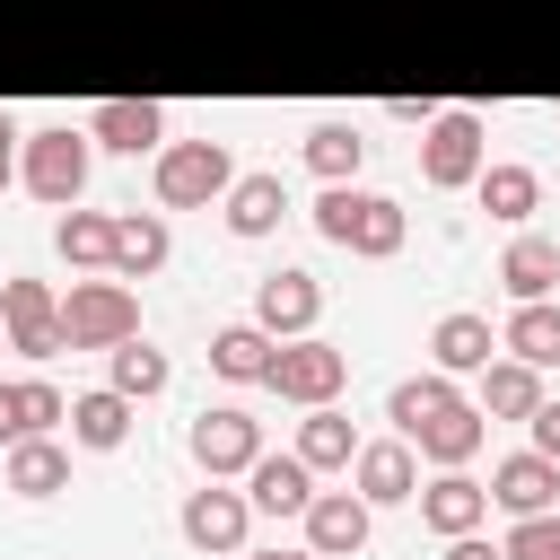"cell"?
Listing matches in <instances>:
<instances>
[{
	"label": "cell",
	"instance_id": "obj_37",
	"mask_svg": "<svg viewBox=\"0 0 560 560\" xmlns=\"http://www.w3.org/2000/svg\"><path fill=\"white\" fill-rule=\"evenodd\" d=\"M9 184H18V114L0 105V192H9Z\"/></svg>",
	"mask_w": 560,
	"mask_h": 560
},
{
	"label": "cell",
	"instance_id": "obj_16",
	"mask_svg": "<svg viewBox=\"0 0 560 560\" xmlns=\"http://www.w3.org/2000/svg\"><path fill=\"white\" fill-rule=\"evenodd\" d=\"M61 420H70V394H61L52 376H0V446L44 438V429H61Z\"/></svg>",
	"mask_w": 560,
	"mask_h": 560
},
{
	"label": "cell",
	"instance_id": "obj_35",
	"mask_svg": "<svg viewBox=\"0 0 560 560\" xmlns=\"http://www.w3.org/2000/svg\"><path fill=\"white\" fill-rule=\"evenodd\" d=\"M525 429H534V455H551V464H560V394H542V402L525 411Z\"/></svg>",
	"mask_w": 560,
	"mask_h": 560
},
{
	"label": "cell",
	"instance_id": "obj_36",
	"mask_svg": "<svg viewBox=\"0 0 560 560\" xmlns=\"http://www.w3.org/2000/svg\"><path fill=\"white\" fill-rule=\"evenodd\" d=\"M446 560H508V551H499V542L472 525V534H446Z\"/></svg>",
	"mask_w": 560,
	"mask_h": 560
},
{
	"label": "cell",
	"instance_id": "obj_39",
	"mask_svg": "<svg viewBox=\"0 0 560 560\" xmlns=\"http://www.w3.org/2000/svg\"><path fill=\"white\" fill-rule=\"evenodd\" d=\"M0 350H9V332H0Z\"/></svg>",
	"mask_w": 560,
	"mask_h": 560
},
{
	"label": "cell",
	"instance_id": "obj_8",
	"mask_svg": "<svg viewBox=\"0 0 560 560\" xmlns=\"http://www.w3.org/2000/svg\"><path fill=\"white\" fill-rule=\"evenodd\" d=\"M184 446H192V464H201L210 481H245V464L262 455V420L236 411V402H210V411L184 429Z\"/></svg>",
	"mask_w": 560,
	"mask_h": 560
},
{
	"label": "cell",
	"instance_id": "obj_21",
	"mask_svg": "<svg viewBox=\"0 0 560 560\" xmlns=\"http://www.w3.org/2000/svg\"><path fill=\"white\" fill-rule=\"evenodd\" d=\"M131 394H114V385H88V394H70V446H88V455H114L122 438H131Z\"/></svg>",
	"mask_w": 560,
	"mask_h": 560
},
{
	"label": "cell",
	"instance_id": "obj_23",
	"mask_svg": "<svg viewBox=\"0 0 560 560\" xmlns=\"http://www.w3.org/2000/svg\"><path fill=\"white\" fill-rule=\"evenodd\" d=\"M499 350L525 368H560V298H516L499 324Z\"/></svg>",
	"mask_w": 560,
	"mask_h": 560
},
{
	"label": "cell",
	"instance_id": "obj_3",
	"mask_svg": "<svg viewBox=\"0 0 560 560\" xmlns=\"http://www.w3.org/2000/svg\"><path fill=\"white\" fill-rule=\"evenodd\" d=\"M131 332H140L131 280H114V271L70 280V298H61V341H70V350H114V341H131Z\"/></svg>",
	"mask_w": 560,
	"mask_h": 560
},
{
	"label": "cell",
	"instance_id": "obj_6",
	"mask_svg": "<svg viewBox=\"0 0 560 560\" xmlns=\"http://www.w3.org/2000/svg\"><path fill=\"white\" fill-rule=\"evenodd\" d=\"M280 402H298V411H315V402H332L341 385H350V350H332L324 332H289L280 350H271V376H262Z\"/></svg>",
	"mask_w": 560,
	"mask_h": 560
},
{
	"label": "cell",
	"instance_id": "obj_22",
	"mask_svg": "<svg viewBox=\"0 0 560 560\" xmlns=\"http://www.w3.org/2000/svg\"><path fill=\"white\" fill-rule=\"evenodd\" d=\"M9 464H0V481L18 490V499H52V490H70V446L44 429V438H18V446H0Z\"/></svg>",
	"mask_w": 560,
	"mask_h": 560
},
{
	"label": "cell",
	"instance_id": "obj_1",
	"mask_svg": "<svg viewBox=\"0 0 560 560\" xmlns=\"http://www.w3.org/2000/svg\"><path fill=\"white\" fill-rule=\"evenodd\" d=\"M315 236L359 254V262H394L411 245V210L394 192H368V184H324L315 192Z\"/></svg>",
	"mask_w": 560,
	"mask_h": 560
},
{
	"label": "cell",
	"instance_id": "obj_20",
	"mask_svg": "<svg viewBox=\"0 0 560 560\" xmlns=\"http://www.w3.org/2000/svg\"><path fill=\"white\" fill-rule=\"evenodd\" d=\"M472 192H481V210H490L499 228H525V219H534V201H542V175H534L525 158H481Z\"/></svg>",
	"mask_w": 560,
	"mask_h": 560
},
{
	"label": "cell",
	"instance_id": "obj_4",
	"mask_svg": "<svg viewBox=\"0 0 560 560\" xmlns=\"http://www.w3.org/2000/svg\"><path fill=\"white\" fill-rule=\"evenodd\" d=\"M149 184H158L166 210H210L236 184V158H228V140H166L158 166H149Z\"/></svg>",
	"mask_w": 560,
	"mask_h": 560
},
{
	"label": "cell",
	"instance_id": "obj_7",
	"mask_svg": "<svg viewBox=\"0 0 560 560\" xmlns=\"http://www.w3.org/2000/svg\"><path fill=\"white\" fill-rule=\"evenodd\" d=\"M0 332H9V350H26V359H61L70 341H61V298H52V280L9 271V280H0Z\"/></svg>",
	"mask_w": 560,
	"mask_h": 560
},
{
	"label": "cell",
	"instance_id": "obj_13",
	"mask_svg": "<svg viewBox=\"0 0 560 560\" xmlns=\"http://www.w3.org/2000/svg\"><path fill=\"white\" fill-rule=\"evenodd\" d=\"M350 490H359L368 508H402V499L420 490L411 438H359V455H350Z\"/></svg>",
	"mask_w": 560,
	"mask_h": 560
},
{
	"label": "cell",
	"instance_id": "obj_11",
	"mask_svg": "<svg viewBox=\"0 0 560 560\" xmlns=\"http://www.w3.org/2000/svg\"><path fill=\"white\" fill-rule=\"evenodd\" d=\"M315 315H324V289H315V271L280 262V271H262V280H254V324H262L271 341H289V332H315Z\"/></svg>",
	"mask_w": 560,
	"mask_h": 560
},
{
	"label": "cell",
	"instance_id": "obj_17",
	"mask_svg": "<svg viewBox=\"0 0 560 560\" xmlns=\"http://www.w3.org/2000/svg\"><path fill=\"white\" fill-rule=\"evenodd\" d=\"M490 359H499V332H490V315L455 306V315H438V324H429V368H446V376H481Z\"/></svg>",
	"mask_w": 560,
	"mask_h": 560
},
{
	"label": "cell",
	"instance_id": "obj_28",
	"mask_svg": "<svg viewBox=\"0 0 560 560\" xmlns=\"http://www.w3.org/2000/svg\"><path fill=\"white\" fill-rule=\"evenodd\" d=\"M306 472H350V455H359V429L332 411V402H315L306 420H298V446H289Z\"/></svg>",
	"mask_w": 560,
	"mask_h": 560
},
{
	"label": "cell",
	"instance_id": "obj_26",
	"mask_svg": "<svg viewBox=\"0 0 560 560\" xmlns=\"http://www.w3.org/2000/svg\"><path fill=\"white\" fill-rule=\"evenodd\" d=\"M271 350H280V341H271V332H262L254 315H245V324H219V332H210V368H219L228 385H262V376H271Z\"/></svg>",
	"mask_w": 560,
	"mask_h": 560
},
{
	"label": "cell",
	"instance_id": "obj_33",
	"mask_svg": "<svg viewBox=\"0 0 560 560\" xmlns=\"http://www.w3.org/2000/svg\"><path fill=\"white\" fill-rule=\"evenodd\" d=\"M306 166H315L324 184H359V166H368L359 122H315V131H306Z\"/></svg>",
	"mask_w": 560,
	"mask_h": 560
},
{
	"label": "cell",
	"instance_id": "obj_34",
	"mask_svg": "<svg viewBox=\"0 0 560 560\" xmlns=\"http://www.w3.org/2000/svg\"><path fill=\"white\" fill-rule=\"evenodd\" d=\"M508 560H560V508H542V516H508V542H499Z\"/></svg>",
	"mask_w": 560,
	"mask_h": 560
},
{
	"label": "cell",
	"instance_id": "obj_30",
	"mask_svg": "<svg viewBox=\"0 0 560 560\" xmlns=\"http://www.w3.org/2000/svg\"><path fill=\"white\" fill-rule=\"evenodd\" d=\"M499 289H508V298H551V289H560V245H551V236H516V245L499 254Z\"/></svg>",
	"mask_w": 560,
	"mask_h": 560
},
{
	"label": "cell",
	"instance_id": "obj_24",
	"mask_svg": "<svg viewBox=\"0 0 560 560\" xmlns=\"http://www.w3.org/2000/svg\"><path fill=\"white\" fill-rule=\"evenodd\" d=\"M280 210H289V184L280 175H236L228 192H219V219H228V236H271L280 228Z\"/></svg>",
	"mask_w": 560,
	"mask_h": 560
},
{
	"label": "cell",
	"instance_id": "obj_38",
	"mask_svg": "<svg viewBox=\"0 0 560 560\" xmlns=\"http://www.w3.org/2000/svg\"><path fill=\"white\" fill-rule=\"evenodd\" d=\"M236 560H315V551L298 542V551H236Z\"/></svg>",
	"mask_w": 560,
	"mask_h": 560
},
{
	"label": "cell",
	"instance_id": "obj_31",
	"mask_svg": "<svg viewBox=\"0 0 560 560\" xmlns=\"http://www.w3.org/2000/svg\"><path fill=\"white\" fill-rule=\"evenodd\" d=\"M166 376H175V368H166V350H149L140 332L105 350V385H114V394H131V402H149V394H166Z\"/></svg>",
	"mask_w": 560,
	"mask_h": 560
},
{
	"label": "cell",
	"instance_id": "obj_15",
	"mask_svg": "<svg viewBox=\"0 0 560 560\" xmlns=\"http://www.w3.org/2000/svg\"><path fill=\"white\" fill-rule=\"evenodd\" d=\"M411 499H420V525H429L438 542H446V534H472V525H490V490H481L464 464H446V472H438V481H420Z\"/></svg>",
	"mask_w": 560,
	"mask_h": 560
},
{
	"label": "cell",
	"instance_id": "obj_5",
	"mask_svg": "<svg viewBox=\"0 0 560 560\" xmlns=\"http://www.w3.org/2000/svg\"><path fill=\"white\" fill-rule=\"evenodd\" d=\"M88 131H70V122H52V131H26V149H18V184L35 192V201H52V210H70L79 192H88Z\"/></svg>",
	"mask_w": 560,
	"mask_h": 560
},
{
	"label": "cell",
	"instance_id": "obj_9",
	"mask_svg": "<svg viewBox=\"0 0 560 560\" xmlns=\"http://www.w3.org/2000/svg\"><path fill=\"white\" fill-rule=\"evenodd\" d=\"M175 525H184V542H192V551H219V560H236V551H245V525H254V508H245V490H228V481H210V472H201V490H184Z\"/></svg>",
	"mask_w": 560,
	"mask_h": 560
},
{
	"label": "cell",
	"instance_id": "obj_19",
	"mask_svg": "<svg viewBox=\"0 0 560 560\" xmlns=\"http://www.w3.org/2000/svg\"><path fill=\"white\" fill-rule=\"evenodd\" d=\"M481 438H490V420H481V402H472V394H455L438 420H420V429H411V446H420L438 472H446V464H472V455H481Z\"/></svg>",
	"mask_w": 560,
	"mask_h": 560
},
{
	"label": "cell",
	"instance_id": "obj_10",
	"mask_svg": "<svg viewBox=\"0 0 560 560\" xmlns=\"http://www.w3.org/2000/svg\"><path fill=\"white\" fill-rule=\"evenodd\" d=\"M298 525H306V551H315V560H350V551H368V534H376V508H368L359 490H315Z\"/></svg>",
	"mask_w": 560,
	"mask_h": 560
},
{
	"label": "cell",
	"instance_id": "obj_2",
	"mask_svg": "<svg viewBox=\"0 0 560 560\" xmlns=\"http://www.w3.org/2000/svg\"><path fill=\"white\" fill-rule=\"evenodd\" d=\"M481 158H490L481 114L472 105H429V122H420V184L429 192H472Z\"/></svg>",
	"mask_w": 560,
	"mask_h": 560
},
{
	"label": "cell",
	"instance_id": "obj_12",
	"mask_svg": "<svg viewBox=\"0 0 560 560\" xmlns=\"http://www.w3.org/2000/svg\"><path fill=\"white\" fill-rule=\"evenodd\" d=\"M490 508L499 516H542V508H560V464L551 455H534V446H516V455H499L490 464Z\"/></svg>",
	"mask_w": 560,
	"mask_h": 560
},
{
	"label": "cell",
	"instance_id": "obj_32",
	"mask_svg": "<svg viewBox=\"0 0 560 560\" xmlns=\"http://www.w3.org/2000/svg\"><path fill=\"white\" fill-rule=\"evenodd\" d=\"M455 394H464V385H455L446 368H429V376H402V385L385 394V420H394V438H411L420 420H438V411H446Z\"/></svg>",
	"mask_w": 560,
	"mask_h": 560
},
{
	"label": "cell",
	"instance_id": "obj_29",
	"mask_svg": "<svg viewBox=\"0 0 560 560\" xmlns=\"http://www.w3.org/2000/svg\"><path fill=\"white\" fill-rule=\"evenodd\" d=\"M52 245H61V262H70V271H105V262H114V219L70 201V210L52 219Z\"/></svg>",
	"mask_w": 560,
	"mask_h": 560
},
{
	"label": "cell",
	"instance_id": "obj_27",
	"mask_svg": "<svg viewBox=\"0 0 560 560\" xmlns=\"http://www.w3.org/2000/svg\"><path fill=\"white\" fill-rule=\"evenodd\" d=\"M472 402H481V420H525V411L542 402V368H525V359L499 350V359L481 368V394H472Z\"/></svg>",
	"mask_w": 560,
	"mask_h": 560
},
{
	"label": "cell",
	"instance_id": "obj_18",
	"mask_svg": "<svg viewBox=\"0 0 560 560\" xmlns=\"http://www.w3.org/2000/svg\"><path fill=\"white\" fill-rule=\"evenodd\" d=\"M306 499H315V472H306L298 455H271V446H262V455L245 464V508H254V516H306Z\"/></svg>",
	"mask_w": 560,
	"mask_h": 560
},
{
	"label": "cell",
	"instance_id": "obj_25",
	"mask_svg": "<svg viewBox=\"0 0 560 560\" xmlns=\"http://www.w3.org/2000/svg\"><path fill=\"white\" fill-rule=\"evenodd\" d=\"M166 254H175V236H166V219L158 210H122L114 219V280H149V271H166Z\"/></svg>",
	"mask_w": 560,
	"mask_h": 560
},
{
	"label": "cell",
	"instance_id": "obj_14",
	"mask_svg": "<svg viewBox=\"0 0 560 560\" xmlns=\"http://www.w3.org/2000/svg\"><path fill=\"white\" fill-rule=\"evenodd\" d=\"M88 140H105V149H122V158H158L166 149V105H149V96H96L88 105Z\"/></svg>",
	"mask_w": 560,
	"mask_h": 560
}]
</instances>
